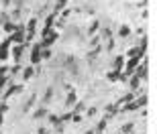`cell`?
<instances>
[{
	"mask_svg": "<svg viewBox=\"0 0 157 134\" xmlns=\"http://www.w3.org/2000/svg\"><path fill=\"white\" fill-rule=\"evenodd\" d=\"M31 55H29V65H33V67H37V65L41 63V45L39 43H31Z\"/></svg>",
	"mask_w": 157,
	"mask_h": 134,
	"instance_id": "cell-1",
	"label": "cell"
},
{
	"mask_svg": "<svg viewBox=\"0 0 157 134\" xmlns=\"http://www.w3.org/2000/svg\"><path fill=\"white\" fill-rule=\"evenodd\" d=\"M27 49H29V47H25V45H12V49H10V57H12V61H14V65H21V61H23V57H25V53H27Z\"/></svg>",
	"mask_w": 157,
	"mask_h": 134,
	"instance_id": "cell-2",
	"label": "cell"
},
{
	"mask_svg": "<svg viewBox=\"0 0 157 134\" xmlns=\"http://www.w3.org/2000/svg\"><path fill=\"white\" fill-rule=\"evenodd\" d=\"M133 75H137L141 81H147V77H149V61H147V57L143 59V63H139L137 67H135Z\"/></svg>",
	"mask_w": 157,
	"mask_h": 134,
	"instance_id": "cell-3",
	"label": "cell"
},
{
	"mask_svg": "<svg viewBox=\"0 0 157 134\" xmlns=\"http://www.w3.org/2000/svg\"><path fill=\"white\" fill-rule=\"evenodd\" d=\"M124 61H127L124 55H114L110 61V71H122L124 69Z\"/></svg>",
	"mask_w": 157,
	"mask_h": 134,
	"instance_id": "cell-4",
	"label": "cell"
},
{
	"mask_svg": "<svg viewBox=\"0 0 157 134\" xmlns=\"http://www.w3.org/2000/svg\"><path fill=\"white\" fill-rule=\"evenodd\" d=\"M23 89H25V88H23V83H12V81H10L8 85H6V92L2 93V98L6 100V98H10V96H14V93H21Z\"/></svg>",
	"mask_w": 157,
	"mask_h": 134,
	"instance_id": "cell-5",
	"label": "cell"
},
{
	"mask_svg": "<svg viewBox=\"0 0 157 134\" xmlns=\"http://www.w3.org/2000/svg\"><path fill=\"white\" fill-rule=\"evenodd\" d=\"M37 24H39V18H37V16H31V18H29V23L25 24V35L35 37V33H37Z\"/></svg>",
	"mask_w": 157,
	"mask_h": 134,
	"instance_id": "cell-6",
	"label": "cell"
},
{
	"mask_svg": "<svg viewBox=\"0 0 157 134\" xmlns=\"http://www.w3.org/2000/svg\"><path fill=\"white\" fill-rule=\"evenodd\" d=\"M100 27H102V23H100L98 18H94L92 23L88 24V29H86V35H88V37H94V35H98V33H100Z\"/></svg>",
	"mask_w": 157,
	"mask_h": 134,
	"instance_id": "cell-7",
	"label": "cell"
},
{
	"mask_svg": "<svg viewBox=\"0 0 157 134\" xmlns=\"http://www.w3.org/2000/svg\"><path fill=\"white\" fill-rule=\"evenodd\" d=\"M108 120H110V118H102V120H98V122H96V124H94V134H102V132H104V130L106 128H108Z\"/></svg>",
	"mask_w": 157,
	"mask_h": 134,
	"instance_id": "cell-8",
	"label": "cell"
},
{
	"mask_svg": "<svg viewBox=\"0 0 157 134\" xmlns=\"http://www.w3.org/2000/svg\"><path fill=\"white\" fill-rule=\"evenodd\" d=\"M53 98H55V89H53V88H47L45 93H43V98H41V106H45V108H47V106L51 104Z\"/></svg>",
	"mask_w": 157,
	"mask_h": 134,
	"instance_id": "cell-9",
	"label": "cell"
},
{
	"mask_svg": "<svg viewBox=\"0 0 157 134\" xmlns=\"http://www.w3.org/2000/svg\"><path fill=\"white\" fill-rule=\"evenodd\" d=\"M37 98H39L37 93H31V98L27 100V102H25V106H23V114H29V112L33 110V108H35V104H37Z\"/></svg>",
	"mask_w": 157,
	"mask_h": 134,
	"instance_id": "cell-10",
	"label": "cell"
},
{
	"mask_svg": "<svg viewBox=\"0 0 157 134\" xmlns=\"http://www.w3.org/2000/svg\"><path fill=\"white\" fill-rule=\"evenodd\" d=\"M118 112H121V106H118V104H108V106H104V116L106 118L117 116Z\"/></svg>",
	"mask_w": 157,
	"mask_h": 134,
	"instance_id": "cell-11",
	"label": "cell"
},
{
	"mask_svg": "<svg viewBox=\"0 0 157 134\" xmlns=\"http://www.w3.org/2000/svg\"><path fill=\"white\" fill-rule=\"evenodd\" d=\"M100 51H102V45H98V47H94V49H90V51H88V55H86L88 63L96 61V59H98V55H100Z\"/></svg>",
	"mask_w": 157,
	"mask_h": 134,
	"instance_id": "cell-12",
	"label": "cell"
},
{
	"mask_svg": "<svg viewBox=\"0 0 157 134\" xmlns=\"http://www.w3.org/2000/svg\"><path fill=\"white\" fill-rule=\"evenodd\" d=\"M47 116H49V110H47L45 106H39V108L33 112V118H35V120H43V118H47Z\"/></svg>",
	"mask_w": 157,
	"mask_h": 134,
	"instance_id": "cell-13",
	"label": "cell"
},
{
	"mask_svg": "<svg viewBox=\"0 0 157 134\" xmlns=\"http://www.w3.org/2000/svg\"><path fill=\"white\" fill-rule=\"evenodd\" d=\"M21 73H23V79L27 81V79H31V77H35V67H33V65H27V67L21 69Z\"/></svg>",
	"mask_w": 157,
	"mask_h": 134,
	"instance_id": "cell-14",
	"label": "cell"
},
{
	"mask_svg": "<svg viewBox=\"0 0 157 134\" xmlns=\"http://www.w3.org/2000/svg\"><path fill=\"white\" fill-rule=\"evenodd\" d=\"M137 98V93H133V92H128V93H124L118 102H114V104H118V106H124V104H128V102H133V100Z\"/></svg>",
	"mask_w": 157,
	"mask_h": 134,
	"instance_id": "cell-15",
	"label": "cell"
},
{
	"mask_svg": "<svg viewBox=\"0 0 157 134\" xmlns=\"http://www.w3.org/2000/svg\"><path fill=\"white\" fill-rule=\"evenodd\" d=\"M147 102H149V98H147V93H139V98H135V104H137V108H143L145 110V106H147Z\"/></svg>",
	"mask_w": 157,
	"mask_h": 134,
	"instance_id": "cell-16",
	"label": "cell"
},
{
	"mask_svg": "<svg viewBox=\"0 0 157 134\" xmlns=\"http://www.w3.org/2000/svg\"><path fill=\"white\" fill-rule=\"evenodd\" d=\"M86 102H76V104L71 106V114H84L86 112Z\"/></svg>",
	"mask_w": 157,
	"mask_h": 134,
	"instance_id": "cell-17",
	"label": "cell"
},
{
	"mask_svg": "<svg viewBox=\"0 0 157 134\" xmlns=\"http://www.w3.org/2000/svg\"><path fill=\"white\" fill-rule=\"evenodd\" d=\"M118 132H121V134H133V132H135V122H127V124H122Z\"/></svg>",
	"mask_w": 157,
	"mask_h": 134,
	"instance_id": "cell-18",
	"label": "cell"
},
{
	"mask_svg": "<svg viewBox=\"0 0 157 134\" xmlns=\"http://www.w3.org/2000/svg\"><path fill=\"white\" fill-rule=\"evenodd\" d=\"M2 29H4L8 35H12V33L17 31V23H12V20H6V23H2Z\"/></svg>",
	"mask_w": 157,
	"mask_h": 134,
	"instance_id": "cell-19",
	"label": "cell"
},
{
	"mask_svg": "<svg viewBox=\"0 0 157 134\" xmlns=\"http://www.w3.org/2000/svg\"><path fill=\"white\" fill-rule=\"evenodd\" d=\"M76 102H78V96H76V89H74V92L67 93V98H65V106H67V108H71Z\"/></svg>",
	"mask_w": 157,
	"mask_h": 134,
	"instance_id": "cell-20",
	"label": "cell"
},
{
	"mask_svg": "<svg viewBox=\"0 0 157 134\" xmlns=\"http://www.w3.org/2000/svg\"><path fill=\"white\" fill-rule=\"evenodd\" d=\"M118 37H121V39L131 37V27H128V24H121V29H118Z\"/></svg>",
	"mask_w": 157,
	"mask_h": 134,
	"instance_id": "cell-21",
	"label": "cell"
},
{
	"mask_svg": "<svg viewBox=\"0 0 157 134\" xmlns=\"http://www.w3.org/2000/svg\"><path fill=\"white\" fill-rule=\"evenodd\" d=\"M21 69H23V65H12L10 69H8V79L12 81V77H17L21 73Z\"/></svg>",
	"mask_w": 157,
	"mask_h": 134,
	"instance_id": "cell-22",
	"label": "cell"
},
{
	"mask_svg": "<svg viewBox=\"0 0 157 134\" xmlns=\"http://www.w3.org/2000/svg\"><path fill=\"white\" fill-rule=\"evenodd\" d=\"M121 73H122V71H108V73H106V79H108L110 83H114V81H118Z\"/></svg>",
	"mask_w": 157,
	"mask_h": 134,
	"instance_id": "cell-23",
	"label": "cell"
},
{
	"mask_svg": "<svg viewBox=\"0 0 157 134\" xmlns=\"http://www.w3.org/2000/svg\"><path fill=\"white\" fill-rule=\"evenodd\" d=\"M51 57H53L51 49H41V61H49Z\"/></svg>",
	"mask_w": 157,
	"mask_h": 134,
	"instance_id": "cell-24",
	"label": "cell"
},
{
	"mask_svg": "<svg viewBox=\"0 0 157 134\" xmlns=\"http://www.w3.org/2000/svg\"><path fill=\"white\" fill-rule=\"evenodd\" d=\"M47 120H49V124H51L53 128L61 124V122H59V116H57V114H49V116H47Z\"/></svg>",
	"mask_w": 157,
	"mask_h": 134,
	"instance_id": "cell-25",
	"label": "cell"
},
{
	"mask_svg": "<svg viewBox=\"0 0 157 134\" xmlns=\"http://www.w3.org/2000/svg\"><path fill=\"white\" fill-rule=\"evenodd\" d=\"M96 114H98V108H96V106H90V108H86V116H88V118H94Z\"/></svg>",
	"mask_w": 157,
	"mask_h": 134,
	"instance_id": "cell-26",
	"label": "cell"
},
{
	"mask_svg": "<svg viewBox=\"0 0 157 134\" xmlns=\"http://www.w3.org/2000/svg\"><path fill=\"white\" fill-rule=\"evenodd\" d=\"M71 120V110L70 112H63L61 116H59V122H70Z\"/></svg>",
	"mask_w": 157,
	"mask_h": 134,
	"instance_id": "cell-27",
	"label": "cell"
},
{
	"mask_svg": "<svg viewBox=\"0 0 157 134\" xmlns=\"http://www.w3.org/2000/svg\"><path fill=\"white\" fill-rule=\"evenodd\" d=\"M114 45H117V43H114V39H110V41H104V49H106L108 53L114 49Z\"/></svg>",
	"mask_w": 157,
	"mask_h": 134,
	"instance_id": "cell-28",
	"label": "cell"
},
{
	"mask_svg": "<svg viewBox=\"0 0 157 134\" xmlns=\"http://www.w3.org/2000/svg\"><path fill=\"white\" fill-rule=\"evenodd\" d=\"M82 120H84V116H82V114H71V120H70V122H74V124H80Z\"/></svg>",
	"mask_w": 157,
	"mask_h": 134,
	"instance_id": "cell-29",
	"label": "cell"
},
{
	"mask_svg": "<svg viewBox=\"0 0 157 134\" xmlns=\"http://www.w3.org/2000/svg\"><path fill=\"white\" fill-rule=\"evenodd\" d=\"M6 112H8V104L6 102H0V116H4Z\"/></svg>",
	"mask_w": 157,
	"mask_h": 134,
	"instance_id": "cell-30",
	"label": "cell"
},
{
	"mask_svg": "<svg viewBox=\"0 0 157 134\" xmlns=\"http://www.w3.org/2000/svg\"><path fill=\"white\" fill-rule=\"evenodd\" d=\"M37 134H51V130L47 128V126H39V128H37Z\"/></svg>",
	"mask_w": 157,
	"mask_h": 134,
	"instance_id": "cell-31",
	"label": "cell"
},
{
	"mask_svg": "<svg viewBox=\"0 0 157 134\" xmlns=\"http://www.w3.org/2000/svg\"><path fill=\"white\" fill-rule=\"evenodd\" d=\"M0 2H2V6H4V8H8V6L12 4V0H0Z\"/></svg>",
	"mask_w": 157,
	"mask_h": 134,
	"instance_id": "cell-32",
	"label": "cell"
},
{
	"mask_svg": "<svg viewBox=\"0 0 157 134\" xmlns=\"http://www.w3.org/2000/svg\"><path fill=\"white\" fill-rule=\"evenodd\" d=\"M137 35H139V37H145V29H143V27H139V29H137Z\"/></svg>",
	"mask_w": 157,
	"mask_h": 134,
	"instance_id": "cell-33",
	"label": "cell"
},
{
	"mask_svg": "<svg viewBox=\"0 0 157 134\" xmlns=\"http://www.w3.org/2000/svg\"><path fill=\"white\" fill-rule=\"evenodd\" d=\"M55 132H57V134H61V132H63V124H59V126H55Z\"/></svg>",
	"mask_w": 157,
	"mask_h": 134,
	"instance_id": "cell-34",
	"label": "cell"
},
{
	"mask_svg": "<svg viewBox=\"0 0 157 134\" xmlns=\"http://www.w3.org/2000/svg\"><path fill=\"white\" fill-rule=\"evenodd\" d=\"M84 134H94V130L90 128V130H86V132H84Z\"/></svg>",
	"mask_w": 157,
	"mask_h": 134,
	"instance_id": "cell-35",
	"label": "cell"
},
{
	"mask_svg": "<svg viewBox=\"0 0 157 134\" xmlns=\"http://www.w3.org/2000/svg\"><path fill=\"white\" fill-rule=\"evenodd\" d=\"M2 124H4V116H0V126H2Z\"/></svg>",
	"mask_w": 157,
	"mask_h": 134,
	"instance_id": "cell-36",
	"label": "cell"
},
{
	"mask_svg": "<svg viewBox=\"0 0 157 134\" xmlns=\"http://www.w3.org/2000/svg\"><path fill=\"white\" fill-rule=\"evenodd\" d=\"M114 134H121V132H114Z\"/></svg>",
	"mask_w": 157,
	"mask_h": 134,
	"instance_id": "cell-37",
	"label": "cell"
},
{
	"mask_svg": "<svg viewBox=\"0 0 157 134\" xmlns=\"http://www.w3.org/2000/svg\"><path fill=\"white\" fill-rule=\"evenodd\" d=\"M133 134H139V132H133Z\"/></svg>",
	"mask_w": 157,
	"mask_h": 134,
	"instance_id": "cell-38",
	"label": "cell"
}]
</instances>
